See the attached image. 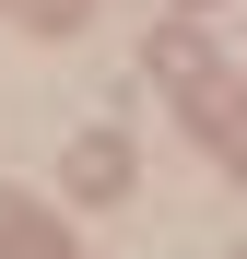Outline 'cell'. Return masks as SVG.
<instances>
[{
	"label": "cell",
	"instance_id": "6da1fadb",
	"mask_svg": "<svg viewBox=\"0 0 247 259\" xmlns=\"http://www.w3.org/2000/svg\"><path fill=\"white\" fill-rule=\"evenodd\" d=\"M71 189H82V200H118V189H130V142H118V130H94V142L71 153Z\"/></svg>",
	"mask_w": 247,
	"mask_h": 259
},
{
	"label": "cell",
	"instance_id": "7a4b0ae2",
	"mask_svg": "<svg viewBox=\"0 0 247 259\" xmlns=\"http://www.w3.org/2000/svg\"><path fill=\"white\" fill-rule=\"evenodd\" d=\"M153 59H165V82H200V35L177 24V35H153Z\"/></svg>",
	"mask_w": 247,
	"mask_h": 259
},
{
	"label": "cell",
	"instance_id": "3957f363",
	"mask_svg": "<svg viewBox=\"0 0 247 259\" xmlns=\"http://www.w3.org/2000/svg\"><path fill=\"white\" fill-rule=\"evenodd\" d=\"M224 153H235V165H247V106H235V118H224Z\"/></svg>",
	"mask_w": 247,
	"mask_h": 259
}]
</instances>
